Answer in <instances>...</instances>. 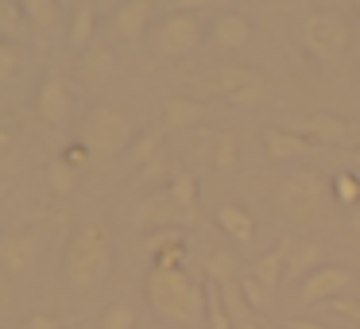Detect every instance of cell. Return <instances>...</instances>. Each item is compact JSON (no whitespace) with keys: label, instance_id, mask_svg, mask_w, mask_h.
Listing matches in <instances>:
<instances>
[{"label":"cell","instance_id":"6da1fadb","mask_svg":"<svg viewBox=\"0 0 360 329\" xmlns=\"http://www.w3.org/2000/svg\"><path fill=\"white\" fill-rule=\"evenodd\" d=\"M112 259H117V244H112V233L97 221L74 228L70 240H66L63 252V279L70 283L74 290H97L112 271Z\"/></svg>","mask_w":360,"mask_h":329},{"label":"cell","instance_id":"7a4b0ae2","mask_svg":"<svg viewBox=\"0 0 360 329\" xmlns=\"http://www.w3.org/2000/svg\"><path fill=\"white\" fill-rule=\"evenodd\" d=\"M148 302L171 325H205V287L186 271H151L148 275Z\"/></svg>","mask_w":360,"mask_h":329},{"label":"cell","instance_id":"3957f363","mask_svg":"<svg viewBox=\"0 0 360 329\" xmlns=\"http://www.w3.org/2000/svg\"><path fill=\"white\" fill-rule=\"evenodd\" d=\"M136 140L132 112L120 105H94L82 120V143L89 148V155H120Z\"/></svg>","mask_w":360,"mask_h":329},{"label":"cell","instance_id":"277c9868","mask_svg":"<svg viewBox=\"0 0 360 329\" xmlns=\"http://www.w3.org/2000/svg\"><path fill=\"white\" fill-rule=\"evenodd\" d=\"M326 198H329V186L318 171H295L275 190V205L290 221H314L326 205Z\"/></svg>","mask_w":360,"mask_h":329},{"label":"cell","instance_id":"5b68a950","mask_svg":"<svg viewBox=\"0 0 360 329\" xmlns=\"http://www.w3.org/2000/svg\"><path fill=\"white\" fill-rule=\"evenodd\" d=\"M202 89L213 97H225L229 105H264L267 82L252 66H221L210 78H202Z\"/></svg>","mask_w":360,"mask_h":329},{"label":"cell","instance_id":"8992f818","mask_svg":"<svg viewBox=\"0 0 360 329\" xmlns=\"http://www.w3.org/2000/svg\"><path fill=\"white\" fill-rule=\"evenodd\" d=\"M302 43L310 47V55H318L321 63H337L349 47V27L341 24L329 12H318V16H306L302 24Z\"/></svg>","mask_w":360,"mask_h":329},{"label":"cell","instance_id":"52a82bcc","mask_svg":"<svg viewBox=\"0 0 360 329\" xmlns=\"http://www.w3.org/2000/svg\"><path fill=\"white\" fill-rule=\"evenodd\" d=\"M202 16H194V12H179V16H167L163 24L155 27V51L167 58H186L190 51L202 43Z\"/></svg>","mask_w":360,"mask_h":329},{"label":"cell","instance_id":"ba28073f","mask_svg":"<svg viewBox=\"0 0 360 329\" xmlns=\"http://www.w3.org/2000/svg\"><path fill=\"white\" fill-rule=\"evenodd\" d=\"M302 136H310L314 143H329V148H352L360 140V128L341 112H314L302 120Z\"/></svg>","mask_w":360,"mask_h":329},{"label":"cell","instance_id":"9c48e42d","mask_svg":"<svg viewBox=\"0 0 360 329\" xmlns=\"http://www.w3.org/2000/svg\"><path fill=\"white\" fill-rule=\"evenodd\" d=\"M349 283H352V271H349V267L326 264V267H318L310 279L298 283V302H302V306L329 302V298H337L341 290H349Z\"/></svg>","mask_w":360,"mask_h":329},{"label":"cell","instance_id":"30bf717a","mask_svg":"<svg viewBox=\"0 0 360 329\" xmlns=\"http://www.w3.org/2000/svg\"><path fill=\"white\" fill-rule=\"evenodd\" d=\"M35 259H39V236H35L32 228H20V233L0 236V271L27 275Z\"/></svg>","mask_w":360,"mask_h":329},{"label":"cell","instance_id":"8fae6325","mask_svg":"<svg viewBox=\"0 0 360 329\" xmlns=\"http://www.w3.org/2000/svg\"><path fill=\"white\" fill-rule=\"evenodd\" d=\"M35 112H39L43 124H63L70 117V89H66L63 74H47L35 93Z\"/></svg>","mask_w":360,"mask_h":329},{"label":"cell","instance_id":"7c38bea8","mask_svg":"<svg viewBox=\"0 0 360 329\" xmlns=\"http://www.w3.org/2000/svg\"><path fill=\"white\" fill-rule=\"evenodd\" d=\"M112 74H117V51H112L109 43H94V47L78 58V82L89 89H101Z\"/></svg>","mask_w":360,"mask_h":329},{"label":"cell","instance_id":"4fadbf2b","mask_svg":"<svg viewBox=\"0 0 360 329\" xmlns=\"http://www.w3.org/2000/svg\"><path fill=\"white\" fill-rule=\"evenodd\" d=\"M314 148H318V143H314L310 136H302V132H287V128H267L264 132V151H267L271 163L302 159V155H310Z\"/></svg>","mask_w":360,"mask_h":329},{"label":"cell","instance_id":"5bb4252c","mask_svg":"<svg viewBox=\"0 0 360 329\" xmlns=\"http://www.w3.org/2000/svg\"><path fill=\"white\" fill-rule=\"evenodd\" d=\"M151 12H155V4L151 0H128V4H120L117 12H112V24H109V35L112 39H140L143 27H148Z\"/></svg>","mask_w":360,"mask_h":329},{"label":"cell","instance_id":"9a60e30c","mask_svg":"<svg viewBox=\"0 0 360 329\" xmlns=\"http://www.w3.org/2000/svg\"><path fill=\"white\" fill-rule=\"evenodd\" d=\"M210 43L217 51H244L252 43V24L244 12H225L217 16V24L210 27Z\"/></svg>","mask_w":360,"mask_h":329},{"label":"cell","instance_id":"2e32d148","mask_svg":"<svg viewBox=\"0 0 360 329\" xmlns=\"http://www.w3.org/2000/svg\"><path fill=\"white\" fill-rule=\"evenodd\" d=\"M321 259H326V248L318 240H295L287 248V275L290 279H310L318 267H326Z\"/></svg>","mask_w":360,"mask_h":329},{"label":"cell","instance_id":"e0dca14e","mask_svg":"<svg viewBox=\"0 0 360 329\" xmlns=\"http://www.w3.org/2000/svg\"><path fill=\"white\" fill-rule=\"evenodd\" d=\"M94 32H97V4L82 0L78 8H74V16H70V32H66V43H70L74 51H82V55H86V51L94 47Z\"/></svg>","mask_w":360,"mask_h":329},{"label":"cell","instance_id":"ac0fdd59","mask_svg":"<svg viewBox=\"0 0 360 329\" xmlns=\"http://www.w3.org/2000/svg\"><path fill=\"white\" fill-rule=\"evenodd\" d=\"M287 248L290 244L283 240L279 248H271V252H264V256L256 259V264H252V279L256 283H264L267 290H279V283H283V275H287Z\"/></svg>","mask_w":360,"mask_h":329},{"label":"cell","instance_id":"d6986e66","mask_svg":"<svg viewBox=\"0 0 360 329\" xmlns=\"http://www.w3.org/2000/svg\"><path fill=\"white\" fill-rule=\"evenodd\" d=\"M198 120H202V105L194 97H167L163 101V128L190 132V128H198Z\"/></svg>","mask_w":360,"mask_h":329},{"label":"cell","instance_id":"ffe728a7","mask_svg":"<svg viewBox=\"0 0 360 329\" xmlns=\"http://www.w3.org/2000/svg\"><path fill=\"white\" fill-rule=\"evenodd\" d=\"M171 209L182 213V217H194L198 213V179L190 171H171Z\"/></svg>","mask_w":360,"mask_h":329},{"label":"cell","instance_id":"44dd1931","mask_svg":"<svg viewBox=\"0 0 360 329\" xmlns=\"http://www.w3.org/2000/svg\"><path fill=\"white\" fill-rule=\"evenodd\" d=\"M151 259H155L151 271H174V267H182V259H186L182 236L179 233H159L155 240H151Z\"/></svg>","mask_w":360,"mask_h":329},{"label":"cell","instance_id":"7402d4cb","mask_svg":"<svg viewBox=\"0 0 360 329\" xmlns=\"http://www.w3.org/2000/svg\"><path fill=\"white\" fill-rule=\"evenodd\" d=\"M217 225L225 228L236 244H252V236H256V217H252L244 205H221V209H217Z\"/></svg>","mask_w":360,"mask_h":329},{"label":"cell","instance_id":"603a6c76","mask_svg":"<svg viewBox=\"0 0 360 329\" xmlns=\"http://www.w3.org/2000/svg\"><path fill=\"white\" fill-rule=\"evenodd\" d=\"M20 12H24V20L32 27H39V32H51V27H58V20H63V4H58V0H20Z\"/></svg>","mask_w":360,"mask_h":329},{"label":"cell","instance_id":"cb8c5ba5","mask_svg":"<svg viewBox=\"0 0 360 329\" xmlns=\"http://www.w3.org/2000/svg\"><path fill=\"white\" fill-rule=\"evenodd\" d=\"M159 155H163V136H159V132L136 136V140H132V148H128V163H132L136 171H143L148 163H155Z\"/></svg>","mask_w":360,"mask_h":329},{"label":"cell","instance_id":"d4e9b609","mask_svg":"<svg viewBox=\"0 0 360 329\" xmlns=\"http://www.w3.org/2000/svg\"><path fill=\"white\" fill-rule=\"evenodd\" d=\"M205 325L210 329H236V321L229 318L225 302H221V287L205 279Z\"/></svg>","mask_w":360,"mask_h":329},{"label":"cell","instance_id":"484cf974","mask_svg":"<svg viewBox=\"0 0 360 329\" xmlns=\"http://www.w3.org/2000/svg\"><path fill=\"white\" fill-rule=\"evenodd\" d=\"M333 198H337V205H345V209H356L360 205V174L337 171L333 174Z\"/></svg>","mask_w":360,"mask_h":329},{"label":"cell","instance_id":"4316f807","mask_svg":"<svg viewBox=\"0 0 360 329\" xmlns=\"http://www.w3.org/2000/svg\"><path fill=\"white\" fill-rule=\"evenodd\" d=\"M240 295H244V302H248V310H252V314H264L267 306H271V298H275L271 290L264 287V283L252 279V271H244V275H240Z\"/></svg>","mask_w":360,"mask_h":329},{"label":"cell","instance_id":"83f0119b","mask_svg":"<svg viewBox=\"0 0 360 329\" xmlns=\"http://www.w3.org/2000/svg\"><path fill=\"white\" fill-rule=\"evenodd\" d=\"M24 66V51L16 47L12 39H0V86H12Z\"/></svg>","mask_w":360,"mask_h":329},{"label":"cell","instance_id":"f1b7e54d","mask_svg":"<svg viewBox=\"0 0 360 329\" xmlns=\"http://www.w3.org/2000/svg\"><path fill=\"white\" fill-rule=\"evenodd\" d=\"M240 275L244 271L236 267V256H229V252H213V256H210V283L225 287V283H236Z\"/></svg>","mask_w":360,"mask_h":329},{"label":"cell","instance_id":"f546056e","mask_svg":"<svg viewBox=\"0 0 360 329\" xmlns=\"http://www.w3.org/2000/svg\"><path fill=\"white\" fill-rule=\"evenodd\" d=\"M236 159H240L236 136H233V132H217V148H213V167H217V171H233Z\"/></svg>","mask_w":360,"mask_h":329},{"label":"cell","instance_id":"4dcf8cb0","mask_svg":"<svg viewBox=\"0 0 360 329\" xmlns=\"http://www.w3.org/2000/svg\"><path fill=\"white\" fill-rule=\"evenodd\" d=\"M101 329H136V306L132 302H112L101 318Z\"/></svg>","mask_w":360,"mask_h":329},{"label":"cell","instance_id":"1f68e13d","mask_svg":"<svg viewBox=\"0 0 360 329\" xmlns=\"http://www.w3.org/2000/svg\"><path fill=\"white\" fill-rule=\"evenodd\" d=\"M20 24H24V12H20V4H12V0H0V39H8L12 32H20Z\"/></svg>","mask_w":360,"mask_h":329},{"label":"cell","instance_id":"d6a6232c","mask_svg":"<svg viewBox=\"0 0 360 329\" xmlns=\"http://www.w3.org/2000/svg\"><path fill=\"white\" fill-rule=\"evenodd\" d=\"M47 179H51V190H55V194H70L74 190V167H66L63 159H55L51 171H47Z\"/></svg>","mask_w":360,"mask_h":329},{"label":"cell","instance_id":"836d02e7","mask_svg":"<svg viewBox=\"0 0 360 329\" xmlns=\"http://www.w3.org/2000/svg\"><path fill=\"white\" fill-rule=\"evenodd\" d=\"M63 163L74 167V171H78V167H86L89 163V148H86V143H70V148L63 151Z\"/></svg>","mask_w":360,"mask_h":329},{"label":"cell","instance_id":"e575fe53","mask_svg":"<svg viewBox=\"0 0 360 329\" xmlns=\"http://www.w3.org/2000/svg\"><path fill=\"white\" fill-rule=\"evenodd\" d=\"M171 171H174V167H171ZM171 171H167V159L159 155L155 163H148V167H143L140 174H143V179H163V174H167V179H171Z\"/></svg>","mask_w":360,"mask_h":329},{"label":"cell","instance_id":"d590c367","mask_svg":"<svg viewBox=\"0 0 360 329\" xmlns=\"http://www.w3.org/2000/svg\"><path fill=\"white\" fill-rule=\"evenodd\" d=\"M27 329H63V325H58V318H51V314H32Z\"/></svg>","mask_w":360,"mask_h":329},{"label":"cell","instance_id":"8d00e7d4","mask_svg":"<svg viewBox=\"0 0 360 329\" xmlns=\"http://www.w3.org/2000/svg\"><path fill=\"white\" fill-rule=\"evenodd\" d=\"M279 329H321V325H314V321H283Z\"/></svg>","mask_w":360,"mask_h":329},{"label":"cell","instance_id":"74e56055","mask_svg":"<svg viewBox=\"0 0 360 329\" xmlns=\"http://www.w3.org/2000/svg\"><path fill=\"white\" fill-rule=\"evenodd\" d=\"M349 233H352V236H360V205L352 209V217H349Z\"/></svg>","mask_w":360,"mask_h":329},{"label":"cell","instance_id":"f35d334b","mask_svg":"<svg viewBox=\"0 0 360 329\" xmlns=\"http://www.w3.org/2000/svg\"><path fill=\"white\" fill-rule=\"evenodd\" d=\"M240 329H259V325H256V321H244V325H240Z\"/></svg>","mask_w":360,"mask_h":329},{"label":"cell","instance_id":"ab89813d","mask_svg":"<svg viewBox=\"0 0 360 329\" xmlns=\"http://www.w3.org/2000/svg\"><path fill=\"white\" fill-rule=\"evenodd\" d=\"M352 159H356V167H360V148H356V155H352Z\"/></svg>","mask_w":360,"mask_h":329},{"label":"cell","instance_id":"60d3db41","mask_svg":"<svg viewBox=\"0 0 360 329\" xmlns=\"http://www.w3.org/2000/svg\"><path fill=\"white\" fill-rule=\"evenodd\" d=\"M356 12H360V0H356Z\"/></svg>","mask_w":360,"mask_h":329},{"label":"cell","instance_id":"b9f144b4","mask_svg":"<svg viewBox=\"0 0 360 329\" xmlns=\"http://www.w3.org/2000/svg\"><path fill=\"white\" fill-rule=\"evenodd\" d=\"M356 302H360V290H356Z\"/></svg>","mask_w":360,"mask_h":329}]
</instances>
